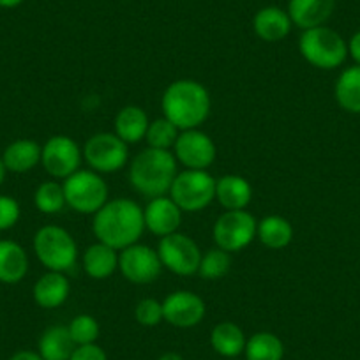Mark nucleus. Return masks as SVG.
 Returning <instances> with one entry per match:
<instances>
[{
	"label": "nucleus",
	"mask_w": 360,
	"mask_h": 360,
	"mask_svg": "<svg viewBox=\"0 0 360 360\" xmlns=\"http://www.w3.org/2000/svg\"><path fill=\"white\" fill-rule=\"evenodd\" d=\"M41 154H43V145L30 138H20V140L11 141L0 158L4 161L8 172L27 173L41 165Z\"/></svg>",
	"instance_id": "obj_22"
},
{
	"label": "nucleus",
	"mask_w": 360,
	"mask_h": 360,
	"mask_svg": "<svg viewBox=\"0 0 360 360\" xmlns=\"http://www.w3.org/2000/svg\"><path fill=\"white\" fill-rule=\"evenodd\" d=\"M226 360H238V359H226Z\"/></svg>",
	"instance_id": "obj_41"
},
{
	"label": "nucleus",
	"mask_w": 360,
	"mask_h": 360,
	"mask_svg": "<svg viewBox=\"0 0 360 360\" xmlns=\"http://www.w3.org/2000/svg\"><path fill=\"white\" fill-rule=\"evenodd\" d=\"M179 173V162L172 150L143 148L129 165V182L134 191L147 198H158L169 193Z\"/></svg>",
	"instance_id": "obj_3"
},
{
	"label": "nucleus",
	"mask_w": 360,
	"mask_h": 360,
	"mask_svg": "<svg viewBox=\"0 0 360 360\" xmlns=\"http://www.w3.org/2000/svg\"><path fill=\"white\" fill-rule=\"evenodd\" d=\"M148 124H150V119H148L147 112L141 106L127 105L117 112L115 122H113V127H115L113 133L120 140L126 141L127 145L140 143L141 140H145Z\"/></svg>",
	"instance_id": "obj_23"
},
{
	"label": "nucleus",
	"mask_w": 360,
	"mask_h": 360,
	"mask_svg": "<svg viewBox=\"0 0 360 360\" xmlns=\"http://www.w3.org/2000/svg\"><path fill=\"white\" fill-rule=\"evenodd\" d=\"M334 96L338 105L345 112L360 115V65L346 68L339 75L334 86Z\"/></svg>",
	"instance_id": "obj_27"
},
{
	"label": "nucleus",
	"mask_w": 360,
	"mask_h": 360,
	"mask_svg": "<svg viewBox=\"0 0 360 360\" xmlns=\"http://www.w3.org/2000/svg\"><path fill=\"white\" fill-rule=\"evenodd\" d=\"M34 205H36V209L41 214H46V216L60 214L68 207L64 186L53 179L39 184L36 191H34Z\"/></svg>",
	"instance_id": "obj_29"
},
{
	"label": "nucleus",
	"mask_w": 360,
	"mask_h": 360,
	"mask_svg": "<svg viewBox=\"0 0 360 360\" xmlns=\"http://www.w3.org/2000/svg\"><path fill=\"white\" fill-rule=\"evenodd\" d=\"M65 193V203L76 214L94 216L110 200V188L101 173L94 169H83L72 173L62 182Z\"/></svg>",
	"instance_id": "obj_6"
},
{
	"label": "nucleus",
	"mask_w": 360,
	"mask_h": 360,
	"mask_svg": "<svg viewBox=\"0 0 360 360\" xmlns=\"http://www.w3.org/2000/svg\"><path fill=\"white\" fill-rule=\"evenodd\" d=\"M216 200L224 210H244L252 200V186L242 175L228 173L216 179Z\"/></svg>",
	"instance_id": "obj_20"
},
{
	"label": "nucleus",
	"mask_w": 360,
	"mask_h": 360,
	"mask_svg": "<svg viewBox=\"0 0 360 360\" xmlns=\"http://www.w3.org/2000/svg\"><path fill=\"white\" fill-rule=\"evenodd\" d=\"M158 360H184V359H182V355L176 352H166V353H162Z\"/></svg>",
	"instance_id": "obj_39"
},
{
	"label": "nucleus",
	"mask_w": 360,
	"mask_h": 360,
	"mask_svg": "<svg viewBox=\"0 0 360 360\" xmlns=\"http://www.w3.org/2000/svg\"><path fill=\"white\" fill-rule=\"evenodd\" d=\"M205 300L189 290H176L162 300L165 321L176 328H193L205 318Z\"/></svg>",
	"instance_id": "obj_14"
},
{
	"label": "nucleus",
	"mask_w": 360,
	"mask_h": 360,
	"mask_svg": "<svg viewBox=\"0 0 360 360\" xmlns=\"http://www.w3.org/2000/svg\"><path fill=\"white\" fill-rule=\"evenodd\" d=\"M34 255L51 272H68L78 262V244L65 228L46 224L39 228L32 240Z\"/></svg>",
	"instance_id": "obj_4"
},
{
	"label": "nucleus",
	"mask_w": 360,
	"mask_h": 360,
	"mask_svg": "<svg viewBox=\"0 0 360 360\" xmlns=\"http://www.w3.org/2000/svg\"><path fill=\"white\" fill-rule=\"evenodd\" d=\"M83 161V150L79 145L65 134H55L43 145L41 165L44 172L55 180H65L78 172Z\"/></svg>",
	"instance_id": "obj_12"
},
{
	"label": "nucleus",
	"mask_w": 360,
	"mask_h": 360,
	"mask_svg": "<svg viewBox=\"0 0 360 360\" xmlns=\"http://www.w3.org/2000/svg\"><path fill=\"white\" fill-rule=\"evenodd\" d=\"M69 360H108V355L98 342H94V345L76 346Z\"/></svg>",
	"instance_id": "obj_35"
},
{
	"label": "nucleus",
	"mask_w": 360,
	"mask_h": 360,
	"mask_svg": "<svg viewBox=\"0 0 360 360\" xmlns=\"http://www.w3.org/2000/svg\"><path fill=\"white\" fill-rule=\"evenodd\" d=\"M299 51L304 60L316 69L332 71L342 65L348 57V43L330 27H314L302 30L299 39Z\"/></svg>",
	"instance_id": "obj_5"
},
{
	"label": "nucleus",
	"mask_w": 360,
	"mask_h": 360,
	"mask_svg": "<svg viewBox=\"0 0 360 360\" xmlns=\"http://www.w3.org/2000/svg\"><path fill=\"white\" fill-rule=\"evenodd\" d=\"M22 2H23V0H0V8H2V9L18 8Z\"/></svg>",
	"instance_id": "obj_38"
},
{
	"label": "nucleus",
	"mask_w": 360,
	"mask_h": 360,
	"mask_svg": "<svg viewBox=\"0 0 360 360\" xmlns=\"http://www.w3.org/2000/svg\"><path fill=\"white\" fill-rule=\"evenodd\" d=\"M162 263L159 258L158 249H152L147 244L127 245L126 249L119 251V270L124 279L133 285H150L158 281L162 272Z\"/></svg>",
	"instance_id": "obj_11"
},
{
	"label": "nucleus",
	"mask_w": 360,
	"mask_h": 360,
	"mask_svg": "<svg viewBox=\"0 0 360 360\" xmlns=\"http://www.w3.org/2000/svg\"><path fill=\"white\" fill-rule=\"evenodd\" d=\"M92 231L99 242L122 251L127 245L140 242L145 231L143 209L129 198L108 200L94 214Z\"/></svg>",
	"instance_id": "obj_1"
},
{
	"label": "nucleus",
	"mask_w": 360,
	"mask_h": 360,
	"mask_svg": "<svg viewBox=\"0 0 360 360\" xmlns=\"http://www.w3.org/2000/svg\"><path fill=\"white\" fill-rule=\"evenodd\" d=\"M83 161L90 169L101 173H117L127 165L129 145L115 133L92 134L83 145Z\"/></svg>",
	"instance_id": "obj_8"
},
{
	"label": "nucleus",
	"mask_w": 360,
	"mask_h": 360,
	"mask_svg": "<svg viewBox=\"0 0 360 360\" xmlns=\"http://www.w3.org/2000/svg\"><path fill=\"white\" fill-rule=\"evenodd\" d=\"M245 338L244 330L233 321H221L210 332V346L219 356L226 359H238L244 353Z\"/></svg>",
	"instance_id": "obj_24"
},
{
	"label": "nucleus",
	"mask_w": 360,
	"mask_h": 360,
	"mask_svg": "<svg viewBox=\"0 0 360 360\" xmlns=\"http://www.w3.org/2000/svg\"><path fill=\"white\" fill-rule=\"evenodd\" d=\"M210 108L212 99L209 89L196 79H175L162 92V117L180 131L200 129L209 119Z\"/></svg>",
	"instance_id": "obj_2"
},
{
	"label": "nucleus",
	"mask_w": 360,
	"mask_h": 360,
	"mask_svg": "<svg viewBox=\"0 0 360 360\" xmlns=\"http://www.w3.org/2000/svg\"><path fill=\"white\" fill-rule=\"evenodd\" d=\"M182 214L184 212L179 209V205L169 196L165 195L152 198L143 209L145 230L161 238L175 233L182 224Z\"/></svg>",
	"instance_id": "obj_15"
},
{
	"label": "nucleus",
	"mask_w": 360,
	"mask_h": 360,
	"mask_svg": "<svg viewBox=\"0 0 360 360\" xmlns=\"http://www.w3.org/2000/svg\"><path fill=\"white\" fill-rule=\"evenodd\" d=\"M134 320L141 325V327H158L161 321H165V314H162V302L150 299H141L140 302L134 306Z\"/></svg>",
	"instance_id": "obj_33"
},
{
	"label": "nucleus",
	"mask_w": 360,
	"mask_h": 360,
	"mask_svg": "<svg viewBox=\"0 0 360 360\" xmlns=\"http://www.w3.org/2000/svg\"><path fill=\"white\" fill-rule=\"evenodd\" d=\"M180 129L173 122H169L166 117H159V119L152 120L148 124L147 134H145V141L150 148H159V150H173L175 141L179 138Z\"/></svg>",
	"instance_id": "obj_30"
},
{
	"label": "nucleus",
	"mask_w": 360,
	"mask_h": 360,
	"mask_svg": "<svg viewBox=\"0 0 360 360\" xmlns=\"http://www.w3.org/2000/svg\"><path fill=\"white\" fill-rule=\"evenodd\" d=\"M245 360H283L285 345L272 332H256L245 342Z\"/></svg>",
	"instance_id": "obj_28"
},
{
	"label": "nucleus",
	"mask_w": 360,
	"mask_h": 360,
	"mask_svg": "<svg viewBox=\"0 0 360 360\" xmlns=\"http://www.w3.org/2000/svg\"><path fill=\"white\" fill-rule=\"evenodd\" d=\"M172 152L184 169H209L217 158L216 143L202 129L180 131Z\"/></svg>",
	"instance_id": "obj_13"
},
{
	"label": "nucleus",
	"mask_w": 360,
	"mask_h": 360,
	"mask_svg": "<svg viewBox=\"0 0 360 360\" xmlns=\"http://www.w3.org/2000/svg\"><path fill=\"white\" fill-rule=\"evenodd\" d=\"M231 269V255L219 248H214L210 251L203 252L202 262H200L198 276L205 281H217L223 279Z\"/></svg>",
	"instance_id": "obj_31"
},
{
	"label": "nucleus",
	"mask_w": 360,
	"mask_h": 360,
	"mask_svg": "<svg viewBox=\"0 0 360 360\" xmlns=\"http://www.w3.org/2000/svg\"><path fill=\"white\" fill-rule=\"evenodd\" d=\"M348 55L355 60L356 65H360V30L352 36L348 41Z\"/></svg>",
	"instance_id": "obj_36"
},
{
	"label": "nucleus",
	"mask_w": 360,
	"mask_h": 360,
	"mask_svg": "<svg viewBox=\"0 0 360 360\" xmlns=\"http://www.w3.org/2000/svg\"><path fill=\"white\" fill-rule=\"evenodd\" d=\"M68 328L76 346L94 345L101 334L99 321L92 314H78L69 321Z\"/></svg>",
	"instance_id": "obj_32"
},
{
	"label": "nucleus",
	"mask_w": 360,
	"mask_h": 360,
	"mask_svg": "<svg viewBox=\"0 0 360 360\" xmlns=\"http://www.w3.org/2000/svg\"><path fill=\"white\" fill-rule=\"evenodd\" d=\"M29 274V255L15 240H0V283L18 285Z\"/></svg>",
	"instance_id": "obj_21"
},
{
	"label": "nucleus",
	"mask_w": 360,
	"mask_h": 360,
	"mask_svg": "<svg viewBox=\"0 0 360 360\" xmlns=\"http://www.w3.org/2000/svg\"><path fill=\"white\" fill-rule=\"evenodd\" d=\"M335 9V0H288V15L293 25L307 30L328 22Z\"/></svg>",
	"instance_id": "obj_18"
},
{
	"label": "nucleus",
	"mask_w": 360,
	"mask_h": 360,
	"mask_svg": "<svg viewBox=\"0 0 360 360\" xmlns=\"http://www.w3.org/2000/svg\"><path fill=\"white\" fill-rule=\"evenodd\" d=\"M22 216L20 203L13 196L0 195V231L11 230Z\"/></svg>",
	"instance_id": "obj_34"
},
{
	"label": "nucleus",
	"mask_w": 360,
	"mask_h": 360,
	"mask_svg": "<svg viewBox=\"0 0 360 360\" xmlns=\"http://www.w3.org/2000/svg\"><path fill=\"white\" fill-rule=\"evenodd\" d=\"M71 293V283L64 272H51L48 270L46 274L41 276L32 288L34 302L43 309H57Z\"/></svg>",
	"instance_id": "obj_17"
},
{
	"label": "nucleus",
	"mask_w": 360,
	"mask_h": 360,
	"mask_svg": "<svg viewBox=\"0 0 360 360\" xmlns=\"http://www.w3.org/2000/svg\"><path fill=\"white\" fill-rule=\"evenodd\" d=\"M82 266L90 279H108L119 270V251L99 240L94 242L83 251Z\"/></svg>",
	"instance_id": "obj_19"
},
{
	"label": "nucleus",
	"mask_w": 360,
	"mask_h": 360,
	"mask_svg": "<svg viewBox=\"0 0 360 360\" xmlns=\"http://www.w3.org/2000/svg\"><path fill=\"white\" fill-rule=\"evenodd\" d=\"M75 348L68 325H51L37 341V352L44 360H69Z\"/></svg>",
	"instance_id": "obj_25"
},
{
	"label": "nucleus",
	"mask_w": 360,
	"mask_h": 360,
	"mask_svg": "<svg viewBox=\"0 0 360 360\" xmlns=\"http://www.w3.org/2000/svg\"><path fill=\"white\" fill-rule=\"evenodd\" d=\"M293 22L288 11L278 6H266L262 8L252 18L255 34L265 43H279L292 32Z\"/></svg>",
	"instance_id": "obj_16"
},
{
	"label": "nucleus",
	"mask_w": 360,
	"mask_h": 360,
	"mask_svg": "<svg viewBox=\"0 0 360 360\" xmlns=\"http://www.w3.org/2000/svg\"><path fill=\"white\" fill-rule=\"evenodd\" d=\"M256 238L262 242V245L269 249H285L292 244L293 240V226L286 217L283 216H266L258 221L256 228Z\"/></svg>",
	"instance_id": "obj_26"
},
{
	"label": "nucleus",
	"mask_w": 360,
	"mask_h": 360,
	"mask_svg": "<svg viewBox=\"0 0 360 360\" xmlns=\"http://www.w3.org/2000/svg\"><path fill=\"white\" fill-rule=\"evenodd\" d=\"M6 173H8V169H6V166H4V161H2V158H0V186L4 184V180H6Z\"/></svg>",
	"instance_id": "obj_40"
},
{
	"label": "nucleus",
	"mask_w": 360,
	"mask_h": 360,
	"mask_svg": "<svg viewBox=\"0 0 360 360\" xmlns=\"http://www.w3.org/2000/svg\"><path fill=\"white\" fill-rule=\"evenodd\" d=\"M9 360H44V359L39 355V352H32V349H22V352H16Z\"/></svg>",
	"instance_id": "obj_37"
},
{
	"label": "nucleus",
	"mask_w": 360,
	"mask_h": 360,
	"mask_svg": "<svg viewBox=\"0 0 360 360\" xmlns=\"http://www.w3.org/2000/svg\"><path fill=\"white\" fill-rule=\"evenodd\" d=\"M258 221L248 210H224L216 219L212 237L216 248L226 252H238L256 238Z\"/></svg>",
	"instance_id": "obj_9"
},
{
	"label": "nucleus",
	"mask_w": 360,
	"mask_h": 360,
	"mask_svg": "<svg viewBox=\"0 0 360 360\" xmlns=\"http://www.w3.org/2000/svg\"><path fill=\"white\" fill-rule=\"evenodd\" d=\"M168 195L182 212H202L216 200V179L207 169H182Z\"/></svg>",
	"instance_id": "obj_7"
},
{
	"label": "nucleus",
	"mask_w": 360,
	"mask_h": 360,
	"mask_svg": "<svg viewBox=\"0 0 360 360\" xmlns=\"http://www.w3.org/2000/svg\"><path fill=\"white\" fill-rule=\"evenodd\" d=\"M159 258L165 269L175 276H195L198 274L200 262H202V249L189 235L175 231L166 235L159 240Z\"/></svg>",
	"instance_id": "obj_10"
}]
</instances>
